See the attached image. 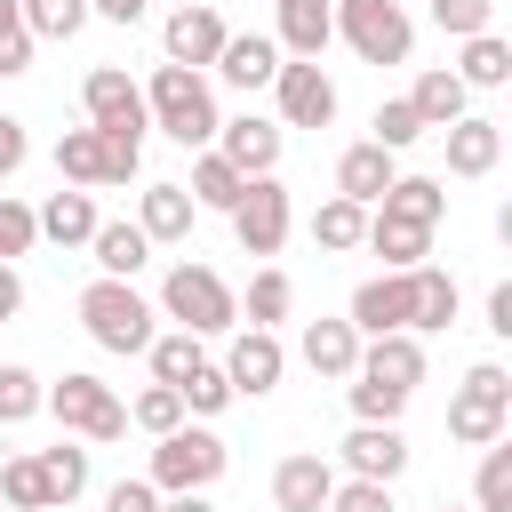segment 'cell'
I'll return each mask as SVG.
<instances>
[{"label":"cell","mask_w":512,"mask_h":512,"mask_svg":"<svg viewBox=\"0 0 512 512\" xmlns=\"http://www.w3.org/2000/svg\"><path fill=\"white\" fill-rule=\"evenodd\" d=\"M192 216H200V208H192L184 184H144V200H136V232H144V240H184Z\"/></svg>","instance_id":"obj_26"},{"label":"cell","mask_w":512,"mask_h":512,"mask_svg":"<svg viewBox=\"0 0 512 512\" xmlns=\"http://www.w3.org/2000/svg\"><path fill=\"white\" fill-rule=\"evenodd\" d=\"M40 408H48L72 440H120V432H128V408H120V400H112V384H104V376H88V368L56 376Z\"/></svg>","instance_id":"obj_7"},{"label":"cell","mask_w":512,"mask_h":512,"mask_svg":"<svg viewBox=\"0 0 512 512\" xmlns=\"http://www.w3.org/2000/svg\"><path fill=\"white\" fill-rule=\"evenodd\" d=\"M376 216H392V224H424V232H432V224L448 216V192H440L432 176H392L384 200H376Z\"/></svg>","instance_id":"obj_25"},{"label":"cell","mask_w":512,"mask_h":512,"mask_svg":"<svg viewBox=\"0 0 512 512\" xmlns=\"http://www.w3.org/2000/svg\"><path fill=\"white\" fill-rule=\"evenodd\" d=\"M128 424H136V432H152V440H168V432L184 424V400H176L168 384H144V392H136V408H128Z\"/></svg>","instance_id":"obj_41"},{"label":"cell","mask_w":512,"mask_h":512,"mask_svg":"<svg viewBox=\"0 0 512 512\" xmlns=\"http://www.w3.org/2000/svg\"><path fill=\"white\" fill-rule=\"evenodd\" d=\"M144 160V144H120V136H96V128H64L56 136V168L72 192H96V184H128Z\"/></svg>","instance_id":"obj_8"},{"label":"cell","mask_w":512,"mask_h":512,"mask_svg":"<svg viewBox=\"0 0 512 512\" xmlns=\"http://www.w3.org/2000/svg\"><path fill=\"white\" fill-rule=\"evenodd\" d=\"M104 512H160V488L152 480H112L104 488Z\"/></svg>","instance_id":"obj_49"},{"label":"cell","mask_w":512,"mask_h":512,"mask_svg":"<svg viewBox=\"0 0 512 512\" xmlns=\"http://www.w3.org/2000/svg\"><path fill=\"white\" fill-rule=\"evenodd\" d=\"M16 72H32V32H24V8L0 0V80H16Z\"/></svg>","instance_id":"obj_45"},{"label":"cell","mask_w":512,"mask_h":512,"mask_svg":"<svg viewBox=\"0 0 512 512\" xmlns=\"http://www.w3.org/2000/svg\"><path fill=\"white\" fill-rule=\"evenodd\" d=\"M0 504H8V512H48V480H40L32 456H8V464H0Z\"/></svg>","instance_id":"obj_39"},{"label":"cell","mask_w":512,"mask_h":512,"mask_svg":"<svg viewBox=\"0 0 512 512\" xmlns=\"http://www.w3.org/2000/svg\"><path fill=\"white\" fill-rule=\"evenodd\" d=\"M152 0H88V16H112V24H136Z\"/></svg>","instance_id":"obj_53"},{"label":"cell","mask_w":512,"mask_h":512,"mask_svg":"<svg viewBox=\"0 0 512 512\" xmlns=\"http://www.w3.org/2000/svg\"><path fill=\"white\" fill-rule=\"evenodd\" d=\"M40 216V240H56V248H88L96 240V192H48V208H32Z\"/></svg>","instance_id":"obj_22"},{"label":"cell","mask_w":512,"mask_h":512,"mask_svg":"<svg viewBox=\"0 0 512 512\" xmlns=\"http://www.w3.org/2000/svg\"><path fill=\"white\" fill-rule=\"evenodd\" d=\"M160 312H168L184 336H224V328H240V304H232L224 272H208V264H176V272L160 280Z\"/></svg>","instance_id":"obj_3"},{"label":"cell","mask_w":512,"mask_h":512,"mask_svg":"<svg viewBox=\"0 0 512 512\" xmlns=\"http://www.w3.org/2000/svg\"><path fill=\"white\" fill-rule=\"evenodd\" d=\"M304 368H312V376H352V368H360L352 320H304Z\"/></svg>","instance_id":"obj_28"},{"label":"cell","mask_w":512,"mask_h":512,"mask_svg":"<svg viewBox=\"0 0 512 512\" xmlns=\"http://www.w3.org/2000/svg\"><path fill=\"white\" fill-rule=\"evenodd\" d=\"M416 136H424V120H416V104H408V96H392V104H376V136H368V144H384V152L400 160V152H408Z\"/></svg>","instance_id":"obj_42"},{"label":"cell","mask_w":512,"mask_h":512,"mask_svg":"<svg viewBox=\"0 0 512 512\" xmlns=\"http://www.w3.org/2000/svg\"><path fill=\"white\" fill-rule=\"evenodd\" d=\"M216 72H224L232 88H272V72H280L272 32H232V40H224V56H216Z\"/></svg>","instance_id":"obj_23"},{"label":"cell","mask_w":512,"mask_h":512,"mask_svg":"<svg viewBox=\"0 0 512 512\" xmlns=\"http://www.w3.org/2000/svg\"><path fill=\"white\" fill-rule=\"evenodd\" d=\"M40 400H48V384H40L32 368L0 360V424H24V416H40Z\"/></svg>","instance_id":"obj_40"},{"label":"cell","mask_w":512,"mask_h":512,"mask_svg":"<svg viewBox=\"0 0 512 512\" xmlns=\"http://www.w3.org/2000/svg\"><path fill=\"white\" fill-rule=\"evenodd\" d=\"M24 312V280H16V264H0V320H16Z\"/></svg>","instance_id":"obj_52"},{"label":"cell","mask_w":512,"mask_h":512,"mask_svg":"<svg viewBox=\"0 0 512 512\" xmlns=\"http://www.w3.org/2000/svg\"><path fill=\"white\" fill-rule=\"evenodd\" d=\"M24 8V32L32 40H72L88 24V0H16Z\"/></svg>","instance_id":"obj_38"},{"label":"cell","mask_w":512,"mask_h":512,"mask_svg":"<svg viewBox=\"0 0 512 512\" xmlns=\"http://www.w3.org/2000/svg\"><path fill=\"white\" fill-rule=\"evenodd\" d=\"M360 240H368V208H360V200H320V208H312V248L344 256V248H360Z\"/></svg>","instance_id":"obj_32"},{"label":"cell","mask_w":512,"mask_h":512,"mask_svg":"<svg viewBox=\"0 0 512 512\" xmlns=\"http://www.w3.org/2000/svg\"><path fill=\"white\" fill-rule=\"evenodd\" d=\"M184 192H192V208H224V216H232V200L248 192V176L208 144V152H192V184H184Z\"/></svg>","instance_id":"obj_30"},{"label":"cell","mask_w":512,"mask_h":512,"mask_svg":"<svg viewBox=\"0 0 512 512\" xmlns=\"http://www.w3.org/2000/svg\"><path fill=\"white\" fill-rule=\"evenodd\" d=\"M0 512H8V504H0Z\"/></svg>","instance_id":"obj_56"},{"label":"cell","mask_w":512,"mask_h":512,"mask_svg":"<svg viewBox=\"0 0 512 512\" xmlns=\"http://www.w3.org/2000/svg\"><path fill=\"white\" fill-rule=\"evenodd\" d=\"M456 80H464V88H504V80H512V48H504L496 32H472L464 56H456Z\"/></svg>","instance_id":"obj_33"},{"label":"cell","mask_w":512,"mask_h":512,"mask_svg":"<svg viewBox=\"0 0 512 512\" xmlns=\"http://www.w3.org/2000/svg\"><path fill=\"white\" fill-rule=\"evenodd\" d=\"M232 304H240V328H280V320L296 312V280L264 264V272H256V280H248V288L232 296Z\"/></svg>","instance_id":"obj_29"},{"label":"cell","mask_w":512,"mask_h":512,"mask_svg":"<svg viewBox=\"0 0 512 512\" xmlns=\"http://www.w3.org/2000/svg\"><path fill=\"white\" fill-rule=\"evenodd\" d=\"M408 104H416V120H424V128H456V120H464V104H472V88H464L448 64H432V72H416Z\"/></svg>","instance_id":"obj_24"},{"label":"cell","mask_w":512,"mask_h":512,"mask_svg":"<svg viewBox=\"0 0 512 512\" xmlns=\"http://www.w3.org/2000/svg\"><path fill=\"white\" fill-rule=\"evenodd\" d=\"M32 464H40V480H48V504H72V496L88 488V448H72V440L40 448Z\"/></svg>","instance_id":"obj_35"},{"label":"cell","mask_w":512,"mask_h":512,"mask_svg":"<svg viewBox=\"0 0 512 512\" xmlns=\"http://www.w3.org/2000/svg\"><path fill=\"white\" fill-rule=\"evenodd\" d=\"M352 376H368V384H392V392H408V400H416V384H424V344H416V336H368Z\"/></svg>","instance_id":"obj_19"},{"label":"cell","mask_w":512,"mask_h":512,"mask_svg":"<svg viewBox=\"0 0 512 512\" xmlns=\"http://www.w3.org/2000/svg\"><path fill=\"white\" fill-rule=\"evenodd\" d=\"M472 512H512V448L488 440L480 448V472H472Z\"/></svg>","instance_id":"obj_36"},{"label":"cell","mask_w":512,"mask_h":512,"mask_svg":"<svg viewBox=\"0 0 512 512\" xmlns=\"http://www.w3.org/2000/svg\"><path fill=\"white\" fill-rule=\"evenodd\" d=\"M440 512H456V504H440Z\"/></svg>","instance_id":"obj_55"},{"label":"cell","mask_w":512,"mask_h":512,"mask_svg":"<svg viewBox=\"0 0 512 512\" xmlns=\"http://www.w3.org/2000/svg\"><path fill=\"white\" fill-rule=\"evenodd\" d=\"M328 488H336V464L312 456V448L272 464V504H280V512H328Z\"/></svg>","instance_id":"obj_18"},{"label":"cell","mask_w":512,"mask_h":512,"mask_svg":"<svg viewBox=\"0 0 512 512\" xmlns=\"http://www.w3.org/2000/svg\"><path fill=\"white\" fill-rule=\"evenodd\" d=\"M272 96H280V128H328V120H336V80H328L320 64H296V56H280V72H272Z\"/></svg>","instance_id":"obj_12"},{"label":"cell","mask_w":512,"mask_h":512,"mask_svg":"<svg viewBox=\"0 0 512 512\" xmlns=\"http://www.w3.org/2000/svg\"><path fill=\"white\" fill-rule=\"evenodd\" d=\"M224 16L208 8V0H184L168 24H160V48H168V64H184V72H200V64H216L224 56Z\"/></svg>","instance_id":"obj_14"},{"label":"cell","mask_w":512,"mask_h":512,"mask_svg":"<svg viewBox=\"0 0 512 512\" xmlns=\"http://www.w3.org/2000/svg\"><path fill=\"white\" fill-rule=\"evenodd\" d=\"M144 112H152V128H168L184 152H208V144H216V96H208V80L184 72V64H160V72H152Z\"/></svg>","instance_id":"obj_1"},{"label":"cell","mask_w":512,"mask_h":512,"mask_svg":"<svg viewBox=\"0 0 512 512\" xmlns=\"http://www.w3.org/2000/svg\"><path fill=\"white\" fill-rule=\"evenodd\" d=\"M160 512H216V504H208V496H168Z\"/></svg>","instance_id":"obj_54"},{"label":"cell","mask_w":512,"mask_h":512,"mask_svg":"<svg viewBox=\"0 0 512 512\" xmlns=\"http://www.w3.org/2000/svg\"><path fill=\"white\" fill-rule=\"evenodd\" d=\"M408 288H416V336L456 320V280H448L440 264H416V272H408Z\"/></svg>","instance_id":"obj_34"},{"label":"cell","mask_w":512,"mask_h":512,"mask_svg":"<svg viewBox=\"0 0 512 512\" xmlns=\"http://www.w3.org/2000/svg\"><path fill=\"white\" fill-rule=\"evenodd\" d=\"M216 368H224L232 400H264V392L288 376V352H280V336H272V328H240V336H232V352H224Z\"/></svg>","instance_id":"obj_13"},{"label":"cell","mask_w":512,"mask_h":512,"mask_svg":"<svg viewBox=\"0 0 512 512\" xmlns=\"http://www.w3.org/2000/svg\"><path fill=\"white\" fill-rule=\"evenodd\" d=\"M80 104H88V128H96V136L144 144V128H152V112H144V88H136L120 64H96V72L80 80Z\"/></svg>","instance_id":"obj_9"},{"label":"cell","mask_w":512,"mask_h":512,"mask_svg":"<svg viewBox=\"0 0 512 512\" xmlns=\"http://www.w3.org/2000/svg\"><path fill=\"white\" fill-rule=\"evenodd\" d=\"M488 328H496V336H512V280H496V288H488Z\"/></svg>","instance_id":"obj_51"},{"label":"cell","mask_w":512,"mask_h":512,"mask_svg":"<svg viewBox=\"0 0 512 512\" xmlns=\"http://www.w3.org/2000/svg\"><path fill=\"white\" fill-rule=\"evenodd\" d=\"M24 152H32V144H24V120H8V112H0V184L24 168Z\"/></svg>","instance_id":"obj_50"},{"label":"cell","mask_w":512,"mask_h":512,"mask_svg":"<svg viewBox=\"0 0 512 512\" xmlns=\"http://www.w3.org/2000/svg\"><path fill=\"white\" fill-rule=\"evenodd\" d=\"M344 472L392 488V480L408 472V432H400V424H352V440H344Z\"/></svg>","instance_id":"obj_16"},{"label":"cell","mask_w":512,"mask_h":512,"mask_svg":"<svg viewBox=\"0 0 512 512\" xmlns=\"http://www.w3.org/2000/svg\"><path fill=\"white\" fill-rule=\"evenodd\" d=\"M224 464H232V448H224L208 424H176V432L152 448V488H168V496H208V488L224 480Z\"/></svg>","instance_id":"obj_4"},{"label":"cell","mask_w":512,"mask_h":512,"mask_svg":"<svg viewBox=\"0 0 512 512\" xmlns=\"http://www.w3.org/2000/svg\"><path fill=\"white\" fill-rule=\"evenodd\" d=\"M360 248H376L384 256V272H416L424 256H432V232L424 224H392V216H368V240Z\"/></svg>","instance_id":"obj_31"},{"label":"cell","mask_w":512,"mask_h":512,"mask_svg":"<svg viewBox=\"0 0 512 512\" xmlns=\"http://www.w3.org/2000/svg\"><path fill=\"white\" fill-rule=\"evenodd\" d=\"M344 320H352V336H416V288H408V272L360 280Z\"/></svg>","instance_id":"obj_11"},{"label":"cell","mask_w":512,"mask_h":512,"mask_svg":"<svg viewBox=\"0 0 512 512\" xmlns=\"http://www.w3.org/2000/svg\"><path fill=\"white\" fill-rule=\"evenodd\" d=\"M272 16H280L272 48H288L296 64H320V48L336 40V0H272Z\"/></svg>","instance_id":"obj_17"},{"label":"cell","mask_w":512,"mask_h":512,"mask_svg":"<svg viewBox=\"0 0 512 512\" xmlns=\"http://www.w3.org/2000/svg\"><path fill=\"white\" fill-rule=\"evenodd\" d=\"M88 256H96V280H136V272L152 264V240H144L136 224H96Z\"/></svg>","instance_id":"obj_27"},{"label":"cell","mask_w":512,"mask_h":512,"mask_svg":"<svg viewBox=\"0 0 512 512\" xmlns=\"http://www.w3.org/2000/svg\"><path fill=\"white\" fill-rule=\"evenodd\" d=\"M400 408H408V392H392V384H368V376H352V416H360V424H400Z\"/></svg>","instance_id":"obj_46"},{"label":"cell","mask_w":512,"mask_h":512,"mask_svg":"<svg viewBox=\"0 0 512 512\" xmlns=\"http://www.w3.org/2000/svg\"><path fill=\"white\" fill-rule=\"evenodd\" d=\"M232 240L248 256H280V240H288V184L280 176H248V192L232 200Z\"/></svg>","instance_id":"obj_10"},{"label":"cell","mask_w":512,"mask_h":512,"mask_svg":"<svg viewBox=\"0 0 512 512\" xmlns=\"http://www.w3.org/2000/svg\"><path fill=\"white\" fill-rule=\"evenodd\" d=\"M280 120H256V112H240V120H216V152L240 168V176H272L280 168Z\"/></svg>","instance_id":"obj_15"},{"label":"cell","mask_w":512,"mask_h":512,"mask_svg":"<svg viewBox=\"0 0 512 512\" xmlns=\"http://www.w3.org/2000/svg\"><path fill=\"white\" fill-rule=\"evenodd\" d=\"M32 240H40V216L16 200V192H0V264H16V256H32Z\"/></svg>","instance_id":"obj_44"},{"label":"cell","mask_w":512,"mask_h":512,"mask_svg":"<svg viewBox=\"0 0 512 512\" xmlns=\"http://www.w3.org/2000/svg\"><path fill=\"white\" fill-rule=\"evenodd\" d=\"M336 40H344L360 64H408L416 24H408L400 0H336Z\"/></svg>","instance_id":"obj_6"},{"label":"cell","mask_w":512,"mask_h":512,"mask_svg":"<svg viewBox=\"0 0 512 512\" xmlns=\"http://www.w3.org/2000/svg\"><path fill=\"white\" fill-rule=\"evenodd\" d=\"M160 312L136 296V280H88L80 288V328L104 344V352H144L160 328H152Z\"/></svg>","instance_id":"obj_2"},{"label":"cell","mask_w":512,"mask_h":512,"mask_svg":"<svg viewBox=\"0 0 512 512\" xmlns=\"http://www.w3.org/2000/svg\"><path fill=\"white\" fill-rule=\"evenodd\" d=\"M504 424H512V376H504L496 360L464 368V384H456V400H448V440L488 448V440H504Z\"/></svg>","instance_id":"obj_5"},{"label":"cell","mask_w":512,"mask_h":512,"mask_svg":"<svg viewBox=\"0 0 512 512\" xmlns=\"http://www.w3.org/2000/svg\"><path fill=\"white\" fill-rule=\"evenodd\" d=\"M448 136V176H488L496 160H504V128L488 120V112H464L456 128H440Z\"/></svg>","instance_id":"obj_20"},{"label":"cell","mask_w":512,"mask_h":512,"mask_svg":"<svg viewBox=\"0 0 512 512\" xmlns=\"http://www.w3.org/2000/svg\"><path fill=\"white\" fill-rule=\"evenodd\" d=\"M176 400H184L192 416H216V408H232V384H224V368H216V360H200V368L176 384Z\"/></svg>","instance_id":"obj_43"},{"label":"cell","mask_w":512,"mask_h":512,"mask_svg":"<svg viewBox=\"0 0 512 512\" xmlns=\"http://www.w3.org/2000/svg\"><path fill=\"white\" fill-rule=\"evenodd\" d=\"M144 360H152V384H168V392H176L208 352H200V336H184V328H176V336H152V344H144Z\"/></svg>","instance_id":"obj_37"},{"label":"cell","mask_w":512,"mask_h":512,"mask_svg":"<svg viewBox=\"0 0 512 512\" xmlns=\"http://www.w3.org/2000/svg\"><path fill=\"white\" fill-rule=\"evenodd\" d=\"M328 512H392V488L384 480H336L328 488Z\"/></svg>","instance_id":"obj_48"},{"label":"cell","mask_w":512,"mask_h":512,"mask_svg":"<svg viewBox=\"0 0 512 512\" xmlns=\"http://www.w3.org/2000/svg\"><path fill=\"white\" fill-rule=\"evenodd\" d=\"M392 176H400V168H392V152H384V144H344V152H336V200L376 208Z\"/></svg>","instance_id":"obj_21"},{"label":"cell","mask_w":512,"mask_h":512,"mask_svg":"<svg viewBox=\"0 0 512 512\" xmlns=\"http://www.w3.org/2000/svg\"><path fill=\"white\" fill-rule=\"evenodd\" d=\"M488 16H496V0H432V24H440L448 40H472V32H488Z\"/></svg>","instance_id":"obj_47"}]
</instances>
